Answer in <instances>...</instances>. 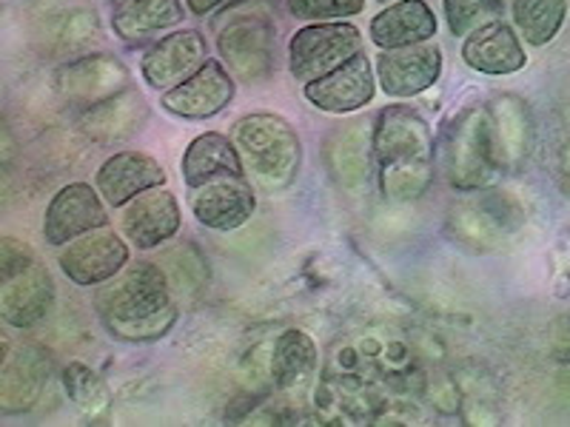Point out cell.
Wrapping results in <instances>:
<instances>
[{"label": "cell", "instance_id": "cell-37", "mask_svg": "<svg viewBox=\"0 0 570 427\" xmlns=\"http://www.w3.org/2000/svg\"><path fill=\"white\" fill-rule=\"evenodd\" d=\"M223 0H188V7H191V12H197V14H208V12H214V9L220 7Z\"/></svg>", "mask_w": 570, "mask_h": 427}, {"label": "cell", "instance_id": "cell-14", "mask_svg": "<svg viewBox=\"0 0 570 427\" xmlns=\"http://www.w3.org/2000/svg\"><path fill=\"white\" fill-rule=\"evenodd\" d=\"M374 95L376 75L365 52L354 54L348 63H343L325 78L305 83V100L314 109L328 111V115H351L356 109H365L374 100Z\"/></svg>", "mask_w": 570, "mask_h": 427}, {"label": "cell", "instance_id": "cell-26", "mask_svg": "<svg viewBox=\"0 0 570 427\" xmlns=\"http://www.w3.org/2000/svg\"><path fill=\"white\" fill-rule=\"evenodd\" d=\"M320 354L314 339L299 328L283 330L272 348V374L274 388L279 390H299L312 383V376L317 374Z\"/></svg>", "mask_w": 570, "mask_h": 427}, {"label": "cell", "instance_id": "cell-9", "mask_svg": "<svg viewBox=\"0 0 570 427\" xmlns=\"http://www.w3.org/2000/svg\"><path fill=\"white\" fill-rule=\"evenodd\" d=\"M3 342V359H0V410L3 414H27L43 396L49 376H52V359L35 345Z\"/></svg>", "mask_w": 570, "mask_h": 427}, {"label": "cell", "instance_id": "cell-22", "mask_svg": "<svg viewBox=\"0 0 570 427\" xmlns=\"http://www.w3.org/2000/svg\"><path fill=\"white\" fill-rule=\"evenodd\" d=\"M146 117H149L146 98H142L140 91L124 89L111 95V98L100 100V103H91L80 115L78 129L95 142L129 140L131 135H137L142 129Z\"/></svg>", "mask_w": 570, "mask_h": 427}, {"label": "cell", "instance_id": "cell-34", "mask_svg": "<svg viewBox=\"0 0 570 427\" xmlns=\"http://www.w3.org/2000/svg\"><path fill=\"white\" fill-rule=\"evenodd\" d=\"M553 354H557V359H562V363H570V317H564L562 325L557 328Z\"/></svg>", "mask_w": 570, "mask_h": 427}, {"label": "cell", "instance_id": "cell-4", "mask_svg": "<svg viewBox=\"0 0 570 427\" xmlns=\"http://www.w3.org/2000/svg\"><path fill=\"white\" fill-rule=\"evenodd\" d=\"M274 20L263 7L243 3L217 18V49L223 63L243 83L266 80L274 69Z\"/></svg>", "mask_w": 570, "mask_h": 427}, {"label": "cell", "instance_id": "cell-40", "mask_svg": "<svg viewBox=\"0 0 570 427\" xmlns=\"http://www.w3.org/2000/svg\"><path fill=\"white\" fill-rule=\"evenodd\" d=\"M380 3H385V0H380Z\"/></svg>", "mask_w": 570, "mask_h": 427}, {"label": "cell", "instance_id": "cell-28", "mask_svg": "<svg viewBox=\"0 0 570 427\" xmlns=\"http://www.w3.org/2000/svg\"><path fill=\"white\" fill-rule=\"evenodd\" d=\"M511 12L528 46H548L562 29L568 0H513Z\"/></svg>", "mask_w": 570, "mask_h": 427}, {"label": "cell", "instance_id": "cell-15", "mask_svg": "<svg viewBox=\"0 0 570 427\" xmlns=\"http://www.w3.org/2000/svg\"><path fill=\"white\" fill-rule=\"evenodd\" d=\"M488 131L499 171H517L533 146V117L519 95H497L488 103Z\"/></svg>", "mask_w": 570, "mask_h": 427}, {"label": "cell", "instance_id": "cell-18", "mask_svg": "<svg viewBox=\"0 0 570 427\" xmlns=\"http://www.w3.org/2000/svg\"><path fill=\"white\" fill-rule=\"evenodd\" d=\"M191 211L197 222L212 231H234L252 220L257 197L243 177H226L191 188Z\"/></svg>", "mask_w": 570, "mask_h": 427}, {"label": "cell", "instance_id": "cell-13", "mask_svg": "<svg viewBox=\"0 0 570 427\" xmlns=\"http://www.w3.org/2000/svg\"><path fill=\"white\" fill-rule=\"evenodd\" d=\"M376 80L391 98H416L440 80L442 52L440 46H402L383 49L376 58Z\"/></svg>", "mask_w": 570, "mask_h": 427}, {"label": "cell", "instance_id": "cell-33", "mask_svg": "<svg viewBox=\"0 0 570 427\" xmlns=\"http://www.w3.org/2000/svg\"><path fill=\"white\" fill-rule=\"evenodd\" d=\"M175 319H177V305H171L169 311H163L160 317L142 319V322H135V325H115V328H109V334H115V337L124 339V342H157V339L169 334Z\"/></svg>", "mask_w": 570, "mask_h": 427}, {"label": "cell", "instance_id": "cell-24", "mask_svg": "<svg viewBox=\"0 0 570 427\" xmlns=\"http://www.w3.org/2000/svg\"><path fill=\"white\" fill-rule=\"evenodd\" d=\"M371 160H374V131H368L365 123L343 126L331 135L325 146L331 177L348 191H356L368 182Z\"/></svg>", "mask_w": 570, "mask_h": 427}, {"label": "cell", "instance_id": "cell-23", "mask_svg": "<svg viewBox=\"0 0 570 427\" xmlns=\"http://www.w3.org/2000/svg\"><path fill=\"white\" fill-rule=\"evenodd\" d=\"M180 171L188 188L226 180V177H246L240 151L232 137L220 135V131H206V135L195 137L183 155Z\"/></svg>", "mask_w": 570, "mask_h": 427}, {"label": "cell", "instance_id": "cell-8", "mask_svg": "<svg viewBox=\"0 0 570 427\" xmlns=\"http://www.w3.org/2000/svg\"><path fill=\"white\" fill-rule=\"evenodd\" d=\"M100 197L104 195L98 191V186H89V182H69L60 188L52 202L46 206L43 240L60 248L83 234L109 226V214H106Z\"/></svg>", "mask_w": 570, "mask_h": 427}, {"label": "cell", "instance_id": "cell-6", "mask_svg": "<svg viewBox=\"0 0 570 427\" xmlns=\"http://www.w3.org/2000/svg\"><path fill=\"white\" fill-rule=\"evenodd\" d=\"M522 228H525V208L505 191H491V188H480V195L460 202L448 217L451 237L476 254L505 248Z\"/></svg>", "mask_w": 570, "mask_h": 427}, {"label": "cell", "instance_id": "cell-3", "mask_svg": "<svg viewBox=\"0 0 570 427\" xmlns=\"http://www.w3.org/2000/svg\"><path fill=\"white\" fill-rule=\"evenodd\" d=\"M171 305L175 299H171L169 274L155 262H131L129 268L106 279L95 294V311L106 328L160 317Z\"/></svg>", "mask_w": 570, "mask_h": 427}, {"label": "cell", "instance_id": "cell-19", "mask_svg": "<svg viewBox=\"0 0 570 427\" xmlns=\"http://www.w3.org/2000/svg\"><path fill=\"white\" fill-rule=\"evenodd\" d=\"M55 86L63 98L100 103L117 91L129 89V69L111 54H86L58 69Z\"/></svg>", "mask_w": 570, "mask_h": 427}, {"label": "cell", "instance_id": "cell-27", "mask_svg": "<svg viewBox=\"0 0 570 427\" xmlns=\"http://www.w3.org/2000/svg\"><path fill=\"white\" fill-rule=\"evenodd\" d=\"M180 0H129L124 7H117L111 14V29L117 38L124 40H142L149 34H160L183 23Z\"/></svg>", "mask_w": 570, "mask_h": 427}, {"label": "cell", "instance_id": "cell-10", "mask_svg": "<svg viewBox=\"0 0 570 427\" xmlns=\"http://www.w3.org/2000/svg\"><path fill=\"white\" fill-rule=\"evenodd\" d=\"M206 38L195 29H180L157 40L149 52L142 54L140 71L146 83L157 91H171L206 66Z\"/></svg>", "mask_w": 570, "mask_h": 427}, {"label": "cell", "instance_id": "cell-39", "mask_svg": "<svg viewBox=\"0 0 570 427\" xmlns=\"http://www.w3.org/2000/svg\"><path fill=\"white\" fill-rule=\"evenodd\" d=\"M111 7H124V3H129V0H109Z\"/></svg>", "mask_w": 570, "mask_h": 427}, {"label": "cell", "instance_id": "cell-11", "mask_svg": "<svg viewBox=\"0 0 570 427\" xmlns=\"http://www.w3.org/2000/svg\"><path fill=\"white\" fill-rule=\"evenodd\" d=\"M52 305L55 279L40 259L0 277V319L12 328H35L49 317Z\"/></svg>", "mask_w": 570, "mask_h": 427}, {"label": "cell", "instance_id": "cell-7", "mask_svg": "<svg viewBox=\"0 0 570 427\" xmlns=\"http://www.w3.org/2000/svg\"><path fill=\"white\" fill-rule=\"evenodd\" d=\"M360 52L363 34L354 23H312L292 34L288 69L299 83H314Z\"/></svg>", "mask_w": 570, "mask_h": 427}, {"label": "cell", "instance_id": "cell-20", "mask_svg": "<svg viewBox=\"0 0 570 427\" xmlns=\"http://www.w3.org/2000/svg\"><path fill=\"white\" fill-rule=\"evenodd\" d=\"M166 182L160 162L146 151H120L109 157L95 175V186L109 206H129L137 195Z\"/></svg>", "mask_w": 570, "mask_h": 427}, {"label": "cell", "instance_id": "cell-21", "mask_svg": "<svg viewBox=\"0 0 570 427\" xmlns=\"http://www.w3.org/2000/svg\"><path fill=\"white\" fill-rule=\"evenodd\" d=\"M462 60H465L473 71L493 75V78L517 75V71H522L528 66V54L525 49H522V40H519L517 29H513L511 23H505V18L493 20L488 27L468 34L465 46H462Z\"/></svg>", "mask_w": 570, "mask_h": 427}, {"label": "cell", "instance_id": "cell-29", "mask_svg": "<svg viewBox=\"0 0 570 427\" xmlns=\"http://www.w3.org/2000/svg\"><path fill=\"white\" fill-rule=\"evenodd\" d=\"M63 390L71 399V405L78 410H83L86 416L106 414L111 405V390L104 383V376L98 370H91L83 363H69L63 368Z\"/></svg>", "mask_w": 570, "mask_h": 427}, {"label": "cell", "instance_id": "cell-17", "mask_svg": "<svg viewBox=\"0 0 570 427\" xmlns=\"http://www.w3.org/2000/svg\"><path fill=\"white\" fill-rule=\"evenodd\" d=\"M120 228H124L129 246H135L137 251H151V248L169 242L180 231L177 197L163 186L142 191L124 208Z\"/></svg>", "mask_w": 570, "mask_h": 427}, {"label": "cell", "instance_id": "cell-31", "mask_svg": "<svg viewBox=\"0 0 570 427\" xmlns=\"http://www.w3.org/2000/svg\"><path fill=\"white\" fill-rule=\"evenodd\" d=\"M49 32H52L58 49H80L98 34V14L89 12V9H75V12L55 20Z\"/></svg>", "mask_w": 570, "mask_h": 427}, {"label": "cell", "instance_id": "cell-32", "mask_svg": "<svg viewBox=\"0 0 570 427\" xmlns=\"http://www.w3.org/2000/svg\"><path fill=\"white\" fill-rule=\"evenodd\" d=\"M288 12L297 20H345L365 9V0H285Z\"/></svg>", "mask_w": 570, "mask_h": 427}, {"label": "cell", "instance_id": "cell-36", "mask_svg": "<svg viewBox=\"0 0 570 427\" xmlns=\"http://www.w3.org/2000/svg\"><path fill=\"white\" fill-rule=\"evenodd\" d=\"M557 394L564 408H570V363H562V370L557 374Z\"/></svg>", "mask_w": 570, "mask_h": 427}, {"label": "cell", "instance_id": "cell-16", "mask_svg": "<svg viewBox=\"0 0 570 427\" xmlns=\"http://www.w3.org/2000/svg\"><path fill=\"white\" fill-rule=\"evenodd\" d=\"M234 100V78L220 60H206L197 75L163 95V109L180 120L217 117Z\"/></svg>", "mask_w": 570, "mask_h": 427}, {"label": "cell", "instance_id": "cell-12", "mask_svg": "<svg viewBox=\"0 0 570 427\" xmlns=\"http://www.w3.org/2000/svg\"><path fill=\"white\" fill-rule=\"evenodd\" d=\"M58 262L60 271L75 285H104L106 279L126 268L129 246L115 231L98 228V231L83 234L78 240H71L69 246H63Z\"/></svg>", "mask_w": 570, "mask_h": 427}, {"label": "cell", "instance_id": "cell-5", "mask_svg": "<svg viewBox=\"0 0 570 427\" xmlns=\"http://www.w3.org/2000/svg\"><path fill=\"white\" fill-rule=\"evenodd\" d=\"M442 171L456 191H480L497 180L499 166L491 151L488 106L462 109L451 120L442 140Z\"/></svg>", "mask_w": 570, "mask_h": 427}, {"label": "cell", "instance_id": "cell-25", "mask_svg": "<svg viewBox=\"0 0 570 427\" xmlns=\"http://www.w3.org/2000/svg\"><path fill=\"white\" fill-rule=\"evenodd\" d=\"M436 34V14L425 0H400L371 20V40L380 49L428 43Z\"/></svg>", "mask_w": 570, "mask_h": 427}, {"label": "cell", "instance_id": "cell-2", "mask_svg": "<svg viewBox=\"0 0 570 427\" xmlns=\"http://www.w3.org/2000/svg\"><path fill=\"white\" fill-rule=\"evenodd\" d=\"M232 140L243 157L246 177L257 188L274 195L285 191L299 175L303 142L297 129L285 117L272 111L240 117L232 126Z\"/></svg>", "mask_w": 570, "mask_h": 427}, {"label": "cell", "instance_id": "cell-38", "mask_svg": "<svg viewBox=\"0 0 570 427\" xmlns=\"http://www.w3.org/2000/svg\"><path fill=\"white\" fill-rule=\"evenodd\" d=\"M562 120H564V126L570 129V86H568V91H564V98H562Z\"/></svg>", "mask_w": 570, "mask_h": 427}, {"label": "cell", "instance_id": "cell-30", "mask_svg": "<svg viewBox=\"0 0 570 427\" xmlns=\"http://www.w3.org/2000/svg\"><path fill=\"white\" fill-rule=\"evenodd\" d=\"M505 18V0H445V20L454 38H468Z\"/></svg>", "mask_w": 570, "mask_h": 427}, {"label": "cell", "instance_id": "cell-35", "mask_svg": "<svg viewBox=\"0 0 570 427\" xmlns=\"http://www.w3.org/2000/svg\"><path fill=\"white\" fill-rule=\"evenodd\" d=\"M559 188H562V195L570 200V137L562 142V149H559Z\"/></svg>", "mask_w": 570, "mask_h": 427}, {"label": "cell", "instance_id": "cell-1", "mask_svg": "<svg viewBox=\"0 0 570 427\" xmlns=\"http://www.w3.org/2000/svg\"><path fill=\"white\" fill-rule=\"evenodd\" d=\"M374 162L391 202H414L434 177V135L411 106H385L374 120Z\"/></svg>", "mask_w": 570, "mask_h": 427}]
</instances>
